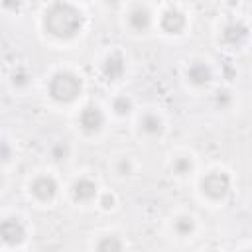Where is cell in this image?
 I'll return each mask as SVG.
<instances>
[{"instance_id":"6da1fadb","label":"cell","mask_w":252,"mask_h":252,"mask_svg":"<svg viewBox=\"0 0 252 252\" xmlns=\"http://www.w3.org/2000/svg\"><path fill=\"white\" fill-rule=\"evenodd\" d=\"M43 24L51 35H55L59 39H69L81 30L83 18L75 6L67 4V2H55L45 12Z\"/></svg>"},{"instance_id":"7a4b0ae2","label":"cell","mask_w":252,"mask_h":252,"mask_svg":"<svg viewBox=\"0 0 252 252\" xmlns=\"http://www.w3.org/2000/svg\"><path fill=\"white\" fill-rule=\"evenodd\" d=\"M79 93H81V81L73 73L59 71L49 81V94L57 102H71L77 98Z\"/></svg>"},{"instance_id":"3957f363","label":"cell","mask_w":252,"mask_h":252,"mask_svg":"<svg viewBox=\"0 0 252 252\" xmlns=\"http://www.w3.org/2000/svg\"><path fill=\"white\" fill-rule=\"evenodd\" d=\"M201 187H203V193L209 195L211 199H222L230 189V179L222 171H213L203 177Z\"/></svg>"},{"instance_id":"277c9868","label":"cell","mask_w":252,"mask_h":252,"mask_svg":"<svg viewBox=\"0 0 252 252\" xmlns=\"http://www.w3.org/2000/svg\"><path fill=\"white\" fill-rule=\"evenodd\" d=\"M26 236V230H24V224L18 220V219H4L0 220V240L8 246H14V244H20Z\"/></svg>"},{"instance_id":"5b68a950","label":"cell","mask_w":252,"mask_h":252,"mask_svg":"<svg viewBox=\"0 0 252 252\" xmlns=\"http://www.w3.org/2000/svg\"><path fill=\"white\" fill-rule=\"evenodd\" d=\"M79 122H81V128H83L85 132H96V130H100V126H102L104 116H102V112H100L98 106L89 104V106H85V108L81 110Z\"/></svg>"},{"instance_id":"8992f818","label":"cell","mask_w":252,"mask_h":252,"mask_svg":"<svg viewBox=\"0 0 252 252\" xmlns=\"http://www.w3.org/2000/svg\"><path fill=\"white\" fill-rule=\"evenodd\" d=\"M248 37V28L242 22H230L222 30V41L228 45H240Z\"/></svg>"},{"instance_id":"52a82bcc","label":"cell","mask_w":252,"mask_h":252,"mask_svg":"<svg viewBox=\"0 0 252 252\" xmlns=\"http://www.w3.org/2000/svg\"><path fill=\"white\" fill-rule=\"evenodd\" d=\"M124 69H126V65H124V57H122L120 53L108 55V57L104 59V63H102V75H104L108 81L120 79V77L124 75Z\"/></svg>"},{"instance_id":"ba28073f","label":"cell","mask_w":252,"mask_h":252,"mask_svg":"<svg viewBox=\"0 0 252 252\" xmlns=\"http://www.w3.org/2000/svg\"><path fill=\"white\" fill-rule=\"evenodd\" d=\"M55 191H57V183H55L53 177L41 175V177H37V179L32 183V193H33L37 199H41V201L51 199V197L55 195Z\"/></svg>"},{"instance_id":"9c48e42d","label":"cell","mask_w":252,"mask_h":252,"mask_svg":"<svg viewBox=\"0 0 252 252\" xmlns=\"http://www.w3.org/2000/svg\"><path fill=\"white\" fill-rule=\"evenodd\" d=\"M183 26H185V18H183V14L179 10L169 8V10L163 12V16H161V28L167 33H177V32L183 30Z\"/></svg>"},{"instance_id":"30bf717a","label":"cell","mask_w":252,"mask_h":252,"mask_svg":"<svg viewBox=\"0 0 252 252\" xmlns=\"http://www.w3.org/2000/svg\"><path fill=\"white\" fill-rule=\"evenodd\" d=\"M187 77H189V81H191L193 85L201 87V85H207V83L211 81L213 73H211L209 65H205V63H201V61H197V63H193V65L187 69Z\"/></svg>"},{"instance_id":"8fae6325","label":"cell","mask_w":252,"mask_h":252,"mask_svg":"<svg viewBox=\"0 0 252 252\" xmlns=\"http://www.w3.org/2000/svg\"><path fill=\"white\" fill-rule=\"evenodd\" d=\"M94 193H96V185L87 177H81L73 183V197L77 201H89L94 197Z\"/></svg>"},{"instance_id":"7c38bea8","label":"cell","mask_w":252,"mask_h":252,"mask_svg":"<svg viewBox=\"0 0 252 252\" xmlns=\"http://www.w3.org/2000/svg\"><path fill=\"white\" fill-rule=\"evenodd\" d=\"M128 22H130V26L134 28V30H138V32H144L148 26H150V12L146 10V8H134L132 12H130V16H128Z\"/></svg>"},{"instance_id":"4fadbf2b","label":"cell","mask_w":252,"mask_h":252,"mask_svg":"<svg viewBox=\"0 0 252 252\" xmlns=\"http://www.w3.org/2000/svg\"><path fill=\"white\" fill-rule=\"evenodd\" d=\"M140 126H142V130H144L146 134H150V136H156V134L161 132V120H159L156 114H146V116L140 120Z\"/></svg>"},{"instance_id":"5bb4252c","label":"cell","mask_w":252,"mask_h":252,"mask_svg":"<svg viewBox=\"0 0 252 252\" xmlns=\"http://www.w3.org/2000/svg\"><path fill=\"white\" fill-rule=\"evenodd\" d=\"M96 252H122V242L118 236H104L98 242Z\"/></svg>"},{"instance_id":"9a60e30c","label":"cell","mask_w":252,"mask_h":252,"mask_svg":"<svg viewBox=\"0 0 252 252\" xmlns=\"http://www.w3.org/2000/svg\"><path fill=\"white\" fill-rule=\"evenodd\" d=\"M112 106H114L116 114H128L132 110V100L126 98V96H118V98H114Z\"/></svg>"},{"instance_id":"2e32d148","label":"cell","mask_w":252,"mask_h":252,"mask_svg":"<svg viewBox=\"0 0 252 252\" xmlns=\"http://www.w3.org/2000/svg\"><path fill=\"white\" fill-rule=\"evenodd\" d=\"M175 230H177L179 234H189V232L193 230V219H189V217L177 219V220H175Z\"/></svg>"},{"instance_id":"e0dca14e","label":"cell","mask_w":252,"mask_h":252,"mask_svg":"<svg viewBox=\"0 0 252 252\" xmlns=\"http://www.w3.org/2000/svg\"><path fill=\"white\" fill-rule=\"evenodd\" d=\"M189 169H191V161H189L187 158H177V159L173 161V171H175V173L183 175V173H187Z\"/></svg>"},{"instance_id":"ac0fdd59","label":"cell","mask_w":252,"mask_h":252,"mask_svg":"<svg viewBox=\"0 0 252 252\" xmlns=\"http://www.w3.org/2000/svg\"><path fill=\"white\" fill-rule=\"evenodd\" d=\"M215 102H217V106H220V108H226V106L232 102V96H230L226 91H219V93H217V98H215Z\"/></svg>"},{"instance_id":"d6986e66","label":"cell","mask_w":252,"mask_h":252,"mask_svg":"<svg viewBox=\"0 0 252 252\" xmlns=\"http://www.w3.org/2000/svg\"><path fill=\"white\" fill-rule=\"evenodd\" d=\"M65 156H67V146L59 144V146L53 148V158L55 159H65Z\"/></svg>"},{"instance_id":"ffe728a7","label":"cell","mask_w":252,"mask_h":252,"mask_svg":"<svg viewBox=\"0 0 252 252\" xmlns=\"http://www.w3.org/2000/svg\"><path fill=\"white\" fill-rule=\"evenodd\" d=\"M8 158H10V146L4 140H0V161H6Z\"/></svg>"},{"instance_id":"44dd1931","label":"cell","mask_w":252,"mask_h":252,"mask_svg":"<svg viewBox=\"0 0 252 252\" xmlns=\"http://www.w3.org/2000/svg\"><path fill=\"white\" fill-rule=\"evenodd\" d=\"M130 169H132V165H130V161H128V159H120V161H118V173L128 175V173H130Z\"/></svg>"},{"instance_id":"7402d4cb","label":"cell","mask_w":252,"mask_h":252,"mask_svg":"<svg viewBox=\"0 0 252 252\" xmlns=\"http://www.w3.org/2000/svg\"><path fill=\"white\" fill-rule=\"evenodd\" d=\"M100 205H102V207H104V209H110V207H112V205H114V197H112V195H108V193H106V195H104V197H102V199H100Z\"/></svg>"},{"instance_id":"603a6c76","label":"cell","mask_w":252,"mask_h":252,"mask_svg":"<svg viewBox=\"0 0 252 252\" xmlns=\"http://www.w3.org/2000/svg\"><path fill=\"white\" fill-rule=\"evenodd\" d=\"M14 83L20 85V87L26 85V83H28V75H26V73H18V75L14 73Z\"/></svg>"},{"instance_id":"cb8c5ba5","label":"cell","mask_w":252,"mask_h":252,"mask_svg":"<svg viewBox=\"0 0 252 252\" xmlns=\"http://www.w3.org/2000/svg\"><path fill=\"white\" fill-rule=\"evenodd\" d=\"M0 183H2V177H0Z\"/></svg>"}]
</instances>
